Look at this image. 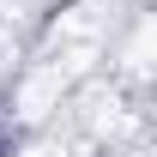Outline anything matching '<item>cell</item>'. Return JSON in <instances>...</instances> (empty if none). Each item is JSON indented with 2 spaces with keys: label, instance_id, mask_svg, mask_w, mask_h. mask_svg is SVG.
I'll list each match as a JSON object with an SVG mask.
<instances>
[{
  "label": "cell",
  "instance_id": "obj_1",
  "mask_svg": "<svg viewBox=\"0 0 157 157\" xmlns=\"http://www.w3.org/2000/svg\"><path fill=\"white\" fill-rule=\"evenodd\" d=\"M18 157H67V151H60L55 139H36V145H24V151H18Z\"/></svg>",
  "mask_w": 157,
  "mask_h": 157
}]
</instances>
